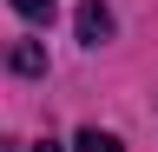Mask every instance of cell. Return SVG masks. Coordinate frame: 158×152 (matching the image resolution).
Here are the masks:
<instances>
[{"mask_svg": "<svg viewBox=\"0 0 158 152\" xmlns=\"http://www.w3.org/2000/svg\"><path fill=\"white\" fill-rule=\"evenodd\" d=\"M79 40H86V46H106V40H112V13L99 7V0L79 7Z\"/></svg>", "mask_w": 158, "mask_h": 152, "instance_id": "cell-1", "label": "cell"}, {"mask_svg": "<svg viewBox=\"0 0 158 152\" xmlns=\"http://www.w3.org/2000/svg\"><path fill=\"white\" fill-rule=\"evenodd\" d=\"M7 66L27 73V80H40V73H46V46H40V40H13L7 46Z\"/></svg>", "mask_w": 158, "mask_h": 152, "instance_id": "cell-2", "label": "cell"}, {"mask_svg": "<svg viewBox=\"0 0 158 152\" xmlns=\"http://www.w3.org/2000/svg\"><path fill=\"white\" fill-rule=\"evenodd\" d=\"M73 152H125V145H118L112 132H99V126H86V132L73 139Z\"/></svg>", "mask_w": 158, "mask_h": 152, "instance_id": "cell-3", "label": "cell"}, {"mask_svg": "<svg viewBox=\"0 0 158 152\" xmlns=\"http://www.w3.org/2000/svg\"><path fill=\"white\" fill-rule=\"evenodd\" d=\"M13 7H20V13H27V20H46V13L59 7V0H13Z\"/></svg>", "mask_w": 158, "mask_h": 152, "instance_id": "cell-4", "label": "cell"}, {"mask_svg": "<svg viewBox=\"0 0 158 152\" xmlns=\"http://www.w3.org/2000/svg\"><path fill=\"white\" fill-rule=\"evenodd\" d=\"M40 152H66V145H40Z\"/></svg>", "mask_w": 158, "mask_h": 152, "instance_id": "cell-5", "label": "cell"}]
</instances>
